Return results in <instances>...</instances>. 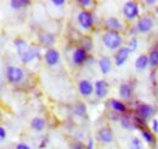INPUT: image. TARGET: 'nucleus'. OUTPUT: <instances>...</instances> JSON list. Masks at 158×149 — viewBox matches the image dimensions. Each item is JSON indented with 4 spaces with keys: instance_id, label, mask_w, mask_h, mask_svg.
<instances>
[{
    "instance_id": "nucleus-1",
    "label": "nucleus",
    "mask_w": 158,
    "mask_h": 149,
    "mask_svg": "<svg viewBox=\"0 0 158 149\" xmlns=\"http://www.w3.org/2000/svg\"><path fill=\"white\" fill-rule=\"evenodd\" d=\"M15 45L17 48V52H19V55H20L21 60L23 62H29V61H32L35 57V50L29 48L28 44L23 39L15 40Z\"/></svg>"
},
{
    "instance_id": "nucleus-2",
    "label": "nucleus",
    "mask_w": 158,
    "mask_h": 149,
    "mask_svg": "<svg viewBox=\"0 0 158 149\" xmlns=\"http://www.w3.org/2000/svg\"><path fill=\"white\" fill-rule=\"evenodd\" d=\"M103 44L111 49V50H114V49H118L119 47L122 45V37L118 32H114V31H108L103 34Z\"/></svg>"
},
{
    "instance_id": "nucleus-3",
    "label": "nucleus",
    "mask_w": 158,
    "mask_h": 149,
    "mask_svg": "<svg viewBox=\"0 0 158 149\" xmlns=\"http://www.w3.org/2000/svg\"><path fill=\"white\" fill-rule=\"evenodd\" d=\"M6 76H7V79L12 83H19L23 79V71L21 70L20 67H16V66H10L7 67L6 70Z\"/></svg>"
},
{
    "instance_id": "nucleus-4",
    "label": "nucleus",
    "mask_w": 158,
    "mask_h": 149,
    "mask_svg": "<svg viewBox=\"0 0 158 149\" xmlns=\"http://www.w3.org/2000/svg\"><path fill=\"white\" fill-rule=\"evenodd\" d=\"M123 12L127 16V19L133 20L139 15V5L135 1H128L124 4Z\"/></svg>"
},
{
    "instance_id": "nucleus-5",
    "label": "nucleus",
    "mask_w": 158,
    "mask_h": 149,
    "mask_svg": "<svg viewBox=\"0 0 158 149\" xmlns=\"http://www.w3.org/2000/svg\"><path fill=\"white\" fill-rule=\"evenodd\" d=\"M78 22L83 28L88 29V28H90L93 26V22H94L93 15L89 11H81L78 15Z\"/></svg>"
},
{
    "instance_id": "nucleus-6",
    "label": "nucleus",
    "mask_w": 158,
    "mask_h": 149,
    "mask_svg": "<svg viewBox=\"0 0 158 149\" xmlns=\"http://www.w3.org/2000/svg\"><path fill=\"white\" fill-rule=\"evenodd\" d=\"M152 26H153L152 19H150V17H142V19L139 20L138 25H136V28H138V31H140V32L146 33V32H148L152 28Z\"/></svg>"
},
{
    "instance_id": "nucleus-7",
    "label": "nucleus",
    "mask_w": 158,
    "mask_h": 149,
    "mask_svg": "<svg viewBox=\"0 0 158 149\" xmlns=\"http://www.w3.org/2000/svg\"><path fill=\"white\" fill-rule=\"evenodd\" d=\"M60 60V54L57 50L55 49H48L46 53H45V61L48 62V65L50 66H54L59 62Z\"/></svg>"
},
{
    "instance_id": "nucleus-8",
    "label": "nucleus",
    "mask_w": 158,
    "mask_h": 149,
    "mask_svg": "<svg viewBox=\"0 0 158 149\" xmlns=\"http://www.w3.org/2000/svg\"><path fill=\"white\" fill-rule=\"evenodd\" d=\"M153 114V108L148 104H140L138 106V116H140L142 120H147Z\"/></svg>"
},
{
    "instance_id": "nucleus-9",
    "label": "nucleus",
    "mask_w": 158,
    "mask_h": 149,
    "mask_svg": "<svg viewBox=\"0 0 158 149\" xmlns=\"http://www.w3.org/2000/svg\"><path fill=\"white\" fill-rule=\"evenodd\" d=\"M129 54H130L129 48H125V47H124V48H120L118 52H117V54H116V57H114L116 65H117V66H122V65L127 61Z\"/></svg>"
},
{
    "instance_id": "nucleus-10",
    "label": "nucleus",
    "mask_w": 158,
    "mask_h": 149,
    "mask_svg": "<svg viewBox=\"0 0 158 149\" xmlns=\"http://www.w3.org/2000/svg\"><path fill=\"white\" fill-rule=\"evenodd\" d=\"M95 93L99 98H103L106 97L107 93H108V84L107 82L100 79V81H96L95 83Z\"/></svg>"
},
{
    "instance_id": "nucleus-11",
    "label": "nucleus",
    "mask_w": 158,
    "mask_h": 149,
    "mask_svg": "<svg viewBox=\"0 0 158 149\" xmlns=\"http://www.w3.org/2000/svg\"><path fill=\"white\" fill-rule=\"evenodd\" d=\"M79 92L81 95H90L94 92V86L91 82L86 81V79H83L79 82Z\"/></svg>"
},
{
    "instance_id": "nucleus-12",
    "label": "nucleus",
    "mask_w": 158,
    "mask_h": 149,
    "mask_svg": "<svg viewBox=\"0 0 158 149\" xmlns=\"http://www.w3.org/2000/svg\"><path fill=\"white\" fill-rule=\"evenodd\" d=\"M85 60H86V50L85 49L79 48L73 53V62L76 65H81Z\"/></svg>"
},
{
    "instance_id": "nucleus-13",
    "label": "nucleus",
    "mask_w": 158,
    "mask_h": 149,
    "mask_svg": "<svg viewBox=\"0 0 158 149\" xmlns=\"http://www.w3.org/2000/svg\"><path fill=\"white\" fill-rule=\"evenodd\" d=\"M99 136H100V138H101V141H103L105 143H110V142H112V139H113V133H112V131L110 130V129H107V127L101 129L99 132Z\"/></svg>"
},
{
    "instance_id": "nucleus-14",
    "label": "nucleus",
    "mask_w": 158,
    "mask_h": 149,
    "mask_svg": "<svg viewBox=\"0 0 158 149\" xmlns=\"http://www.w3.org/2000/svg\"><path fill=\"white\" fill-rule=\"evenodd\" d=\"M131 93H133V89H131V86L128 84V83H123L120 84L119 87V94L123 99H129L131 97Z\"/></svg>"
},
{
    "instance_id": "nucleus-15",
    "label": "nucleus",
    "mask_w": 158,
    "mask_h": 149,
    "mask_svg": "<svg viewBox=\"0 0 158 149\" xmlns=\"http://www.w3.org/2000/svg\"><path fill=\"white\" fill-rule=\"evenodd\" d=\"M99 65H100V70H101L102 74L110 72V70H111V60H110V57H107V56L101 57Z\"/></svg>"
},
{
    "instance_id": "nucleus-16",
    "label": "nucleus",
    "mask_w": 158,
    "mask_h": 149,
    "mask_svg": "<svg viewBox=\"0 0 158 149\" xmlns=\"http://www.w3.org/2000/svg\"><path fill=\"white\" fill-rule=\"evenodd\" d=\"M148 64H150L148 56L141 55V56H139L138 59H136L135 66H136V69H138V70H140V71H142V70H145V69L147 67V65H148Z\"/></svg>"
},
{
    "instance_id": "nucleus-17",
    "label": "nucleus",
    "mask_w": 158,
    "mask_h": 149,
    "mask_svg": "<svg viewBox=\"0 0 158 149\" xmlns=\"http://www.w3.org/2000/svg\"><path fill=\"white\" fill-rule=\"evenodd\" d=\"M106 26H107V28H110L111 31H114V32H117L118 29L122 28L120 22H119L116 17H111V19L107 20V21H106Z\"/></svg>"
},
{
    "instance_id": "nucleus-18",
    "label": "nucleus",
    "mask_w": 158,
    "mask_h": 149,
    "mask_svg": "<svg viewBox=\"0 0 158 149\" xmlns=\"http://www.w3.org/2000/svg\"><path fill=\"white\" fill-rule=\"evenodd\" d=\"M31 125H32V127L35 131H41L45 127V121H44L41 117H34V119L32 120Z\"/></svg>"
},
{
    "instance_id": "nucleus-19",
    "label": "nucleus",
    "mask_w": 158,
    "mask_h": 149,
    "mask_svg": "<svg viewBox=\"0 0 158 149\" xmlns=\"http://www.w3.org/2000/svg\"><path fill=\"white\" fill-rule=\"evenodd\" d=\"M111 106L116 110V111L118 112H125V110H127V108H125V105L122 103V102H119V100H116V99H112L111 102Z\"/></svg>"
},
{
    "instance_id": "nucleus-20",
    "label": "nucleus",
    "mask_w": 158,
    "mask_h": 149,
    "mask_svg": "<svg viewBox=\"0 0 158 149\" xmlns=\"http://www.w3.org/2000/svg\"><path fill=\"white\" fill-rule=\"evenodd\" d=\"M29 2H31L29 0H11L10 5H11V7H14V9H22V7L28 6Z\"/></svg>"
},
{
    "instance_id": "nucleus-21",
    "label": "nucleus",
    "mask_w": 158,
    "mask_h": 149,
    "mask_svg": "<svg viewBox=\"0 0 158 149\" xmlns=\"http://www.w3.org/2000/svg\"><path fill=\"white\" fill-rule=\"evenodd\" d=\"M148 60H150V65H151L152 67H156L158 65V50H152V52L150 53Z\"/></svg>"
},
{
    "instance_id": "nucleus-22",
    "label": "nucleus",
    "mask_w": 158,
    "mask_h": 149,
    "mask_svg": "<svg viewBox=\"0 0 158 149\" xmlns=\"http://www.w3.org/2000/svg\"><path fill=\"white\" fill-rule=\"evenodd\" d=\"M40 40H41V43L43 44H46V45H51L52 43H54V40H55V38L52 34H50V33H46V34H43V36H40Z\"/></svg>"
},
{
    "instance_id": "nucleus-23",
    "label": "nucleus",
    "mask_w": 158,
    "mask_h": 149,
    "mask_svg": "<svg viewBox=\"0 0 158 149\" xmlns=\"http://www.w3.org/2000/svg\"><path fill=\"white\" fill-rule=\"evenodd\" d=\"M141 133H142V137L145 138V141L147 142V143H153L155 142V138H153V134L150 132V131L147 130H141Z\"/></svg>"
},
{
    "instance_id": "nucleus-24",
    "label": "nucleus",
    "mask_w": 158,
    "mask_h": 149,
    "mask_svg": "<svg viewBox=\"0 0 158 149\" xmlns=\"http://www.w3.org/2000/svg\"><path fill=\"white\" fill-rule=\"evenodd\" d=\"M133 125H134V124L131 122L130 117H128V116H123V117H122V126H123L124 129H131Z\"/></svg>"
},
{
    "instance_id": "nucleus-25",
    "label": "nucleus",
    "mask_w": 158,
    "mask_h": 149,
    "mask_svg": "<svg viewBox=\"0 0 158 149\" xmlns=\"http://www.w3.org/2000/svg\"><path fill=\"white\" fill-rule=\"evenodd\" d=\"M130 149H141V141L139 138H133L130 142Z\"/></svg>"
},
{
    "instance_id": "nucleus-26",
    "label": "nucleus",
    "mask_w": 158,
    "mask_h": 149,
    "mask_svg": "<svg viewBox=\"0 0 158 149\" xmlns=\"http://www.w3.org/2000/svg\"><path fill=\"white\" fill-rule=\"evenodd\" d=\"M133 121H134V125L136 127H139V129H141V130H142V126H145V122H143V120L140 116H134Z\"/></svg>"
},
{
    "instance_id": "nucleus-27",
    "label": "nucleus",
    "mask_w": 158,
    "mask_h": 149,
    "mask_svg": "<svg viewBox=\"0 0 158 149\" xmlns=\"http://www.w3.org/2000/svg\"><path fill=\"white\" fill-rule=\"evenodd\" d=\"M85 110H86V108H85V105L81 104V103H79L78 105L76 106V109H74V111H76L77 115H84V114H85Z\"/></svg>"
},
{
    "instance_id": "nucleus-28",
    "label": "nucleus",
    "mask_w": 158,
    "mask_h": 149,
    "mask_svg": "<svg viewBox=\"0 0 158 149\" xmlns=\"http://www.w3.org/2000/svg\"><path fill=\"white\" fill-rule=\"evenodd\" d=\"M136 48H138V40H136V38H133V39L129 42V50H130V52H135Z\"/></svg>"
},
{
    "instance_id": "nucleus-29",
    "label": "nucleus",
    "mask_w": 158,
    "mask_h": 149,
    "mask_svg": "<svg viewBox=\"0 0 158 149\" xmlns=\"http://www.w3.org/2000/svg\"><path fill=\"white\" fill-rule=\"evenodd\" d=\"M72 149H85V147H84L80 142H77V143H74V144L72 146Z\"/></svg>"
},
{
    "instance_id": "nucleus-30",
    "label": "nucleus",
    "mask_w": 158,
    "mask_h": 149,
    "mask_svg": "<svg viewBox=\"0 0 158 149\" xmlns=\"http://www.w3.org/2000/svg\"><path fill=\"white\" fill-rule=\"evenodd\" d=\"M78 2H79V5H81L83 7H84V6H88V5H90V4H91V1H90V0H79Z\"/></svg>"
},
{
    "instance_id": "nucleus-31",
    "label": "nucleus",
    "mask_w": 158,
    "mask_h": 149,
    "mask_svg": "<svg viewBox=\"0 0 158 149\" xmlns=\"http://www.w3.org/2000/svg\"><path fill=\"white\" fill-rule=\"evenodd\" d=\"M52 4L55 6H62V5H64V1L63 0H52Z\"/></svg>"
},
{
    "instance_id": "nucleus-32",
    "label": "nucleus",
    "mask_w": 158,
    "mask_h": 149,
    "mask_svg": "<svg viewBox=\"0 0 158 149\" xmlns=\"http://www.w3.org/2000/svg\"><path fill=\"white\" fill-rule=\"evenodd\" d=\"M16 149H31V148H29V146H27V144H24V143H19Z\"/></svg>"
},
{
    "instance_id": "nucleus-33",
    "label": "nucleus",
    "mask_w": 158,
    "mask_h": 149,
    "mask_svg": "<svg viewBox=\"0 0 158 149\" xmlns=\"http://www.w3.org/2000/svg\"><path fill=\"white\" fill-rule=\"evenodd\" d=\"M152 127H153V131H155V132H158V121L157 120H153V121H152Z\"/></svg>"
},
{
    "instance_id": "nucleus-34",
    "label": "nucleus",
    "mask_w": 158,
    "mask_h": 149,
    "mask_svg": "<svg viewBox=\"0 0 158 149\" xmlns=\"http://www.w3.org/2000/svg\"><path fill=\"white\" fill-rule=\"evenodd\" d=\"M5 136H6L5 129H4V127H0V138H1V139H4V138H5Z\"/></svg>"
},
{
    "instance_id": "nucleus-35",
    "label": "nucleus",
    "mask_w": 158,
    "mask_h": 149,
    "mask_svg": "<svg viewBox=\"0 0 158 149\" xmlns=\"http://www.w3.org/2000/svg\"><path fill=\"white\" fill-rule=\"evenodd\" d=\"M88 149H94V141H93V139H89V143H88Z\"/></svg>"
},
{
    "instance_id": "nucleus-36",
    "label": "nucleus",
    "mask_w": 158,
    "mask_h": 149,
    "mask_svg": "<svg viewBox=\"0 0 158 149\" xmlns=\"http://www.w3.org/2000/svg\"><path fill=\"white\" fill-rule=\"evenodd\" d=\"M146 2H147V4H148V5H153V4H155V2H156V0H147V1H146Z\"/></svg>"
},
{
    "instance_id": "nucleus-37",
    "label": "nucleus",
    "mask_w": 158,
    "mask_h": 149,
    "mask_svg": "<svg viewBox=\"0 0 158 149\" xmlns=\"http://www.w3.org/2000/svg\"><path fill=\"white\" fill-rule=\"evenodd\" d=\"M157 14H158V9H157Z\"/></svg>"
}]
</instances>
